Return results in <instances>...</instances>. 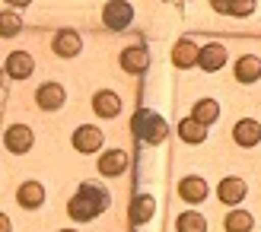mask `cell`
<instances>
[{"label":"cell","mask_w":261,"mask_h":232,"mask_svg":"<svg viewBox=\"0 0 261 232\" xmlns=\"http://www.w3.org/2000/svg\"><path fill=\"white\" fill-rule=\"evenodd\" d=\"M106 207H109L106 191H102L99 185H83L80 191H76V197L70 200L67 213L73 216V220H93V216H99Z\"/></svg>","instance_id":"obj_1"},{"label":"cell","mask_w":261,"mask_h":232,"mask_svg":"<svg viewBox=\"0 0 261 232\" xmlns=\"http://www.w3.org/2000/svg\"><path fill=\"white\" fill-rule=\"evenodd\" d=\"M130 127H134V134L140 140H147V143H160V140L166 137V121L156 111H150V108H140L134 114V121H130Z\"/></svg>","instance_id":"obj_2"},{"label":"cell","mask_w":261,"mask_h":232,"mask_svg":"<svg viewBox=\"0 0 261 232\" xmlns=\"http://www.w3.org/2000/svg\"><path fill=\"white\" fill-rule=\"evenodd\" d=\"M130 16H134L130 4H124V0H109L106 13H102V22H106L109 29H124V25L130 22Z\"/></svg>","instance_id":"obj_3"},{"label":"cell","mask_w":261,"mask_h":232,"mask_svg":"<svg viewBox=\"0 0 261 232\" xmlns=\"http://www.w3.org/2000/svg\"><path fill=\"white\" fill-rule=\"evenodd\" d=\"M73 147L80 153H96L102 147V131L99 127H80V131H73Z\"/></svg>","instance_id":"obj_4"},{"label":"cell","mask_w":261,"mask_h":232,"mask_svg":"<svg viewBox=\"0 0 261 232\" xmlns=\"http://www.w3.org/2000/svg\"><path fill=\"white\" fill-rule=\"evenodd\" d=\"M178 194H181V200H188V204H201V200L207 197V185H204V178H198V175L181 178Z\"/></svg>","instance_id":"obj_5"},{"label":"cell","mask_w":261,"mask_h":232,"mask_svg":"<svg viewBox=\"0 0 261 232\" xmlns=\"http://www.w3.org/2000/svg\"><path fill=\"white\" fill-rule=\"evenodd\" d=\"M32 147V131L25 124H13L7 131V150L10 153H25Z\"/></svg>","instance_id":"obj_6"},{"label":"cell","mask_w":261,"mask_h":232,"mask_svg":"<svg viewBox=\"0 0 261 232\" xmlns=\"http://www.w3.org/2000/svg\"><path fill=\"white\" fill-rule=\"evenodd\" d=\"M232 137H236L239 147H255L258 140H261V127H258V121H252V118H242V121L236 124V131H232Z\"/></svg>","instance_id":"obj_7"},{"label":"cell","mask_w":261,"mask_h":232,"mask_svg":"<svg viewBox=\"0 0 261 232\" xmlns=\"http://www.w3.org/2000/svg\"><path fill=\"white\" fill-rule=\"evenodd\" d=\"M127 169V153L124 150H112L106 156H99V172L102 175H121Z\"/></svg>","instance_id":"obj_8"},{"label":"cell","mask_w":261,"mask_h":232,"mask_svg":"<svg viewBox=\"0 0 261 232\" xmlns=\"http://www.w3.org/2000/svg\"><path fill=\"white\" fill-rule=\"evenodd\" d=\"M7 73L13 76V80H25V76L32 73V57L25 54V51H13V54L7 57Z\"/></svg>","instance_id":"obj_9"},{"label":"cell","mask_w":261,"mask_h":232,"mask_svg":"<svg viewBox=\"0 0 261 232\" xmlns=\"http://www.w3.org/2000/svg\"><path fill=\"white\" fill-rule=\"evenodd\" d=\"M217 194H220V200H223V204H229V207H232V204H239L245 197V182H242V178H223Z\"/></svg>","instance_id":"obj_10"},{"label":"cell","mask_w":261,"mask_h":232,"mask_svg":"<svg viewBox=\"0 0 261 232\" xmlns=\"http://www.w3.org/2000/svg\"><path fill=\"white\" fill-rule=\"evenodd\" d=\"M76 51H80V35H76L73 29H61L58 38H55V54H61V57H73Z\"/></svg>","instance_id":"obj_11"},{"label":"cell","mask_w":261,"mask_h":232,"mask_svg":"<svg viewBox=\"0 0 261 232\" xmlns=\"http://www.w3.org/2000/svg\"><path fill=\"white\" fill-rule=\"evenodd\" d=\"M35 99H38V105H42V108H61L64 105V89L58 83H45V86H38Z\"/></svg>","instance_id":"obj_12"},{"label":"cell","mask_w":261,"mask_h":232,"mask_svg":"<svg viewBox=\"0 0 261 232\" xmlns=\"http://www.w3.org/2000/svg\"><path fill=\"white\" fill-rule=\"evenodd\" d=\"M226 64V48L223 45H207V48H201V67L204 70H220Z\"/></svg>","instance_id":"obj_13"},{"label":"cell","mask_w":261,"mask_h":232,"mask_svg":"<svg viewBox=\"0 0 261 232\" xmlns=\"http://www.w3.org/2000/svg\"><path fill=\"white\" fill-rule=\"evenodd\" d=\"M175 67H191V64H201V48H194L191 42H178L172 51Z\"/></svg>","instance_id":"obj_14"},{"label":"cell","mask_w":261,"mask_h":232,"mask_svg":"<svg viewBox=\"0 0 261 232\" xmlns=\"http://www.w3.org/2000/svg\"><path fill=\"white\" fill-rule=\"evenodd\" d=\"M261 76V61L255 57V54H245L239 64H236V80H242V83H255Z\"/></svg>","instance_id":"obj_15"},{"label":"cell","mask_w":261,"mask_h":232,"mask_svg":"<svg viewBox=\"0 0 261 232\" xmlns=\"http://www.w3.org/2000/svg\"><path fill=\"white\" fill-rule=\"evenodd\" d=\"M147 64H150V54L143 48H127L124 54H121V67L130 70V73H140V70H147Z\"/></svg>","instance_id":"obj_16"},{"label":"cell","mask_w":261,"mask_h":232,"mask_svg":"<svg viewBox=\"0 0 261 232\" xmlns=\"http://www.w3.org/2000/svg\"><path fill=\"white\" fill-rule=\"evenodd\" d=\"M16 197H19L22 207H29V210H32V207H38V204L45 200V188L38 185V182H25V185L19 188V194H16Z\"/></svg>","instance_id":"obj_17"},{"label":"cell","mask_w":261,"mask_h":232,"mask_svg":"<svg viewBox=\"0 0 261 232\" xmlns=\"http://www.w3.org/2000/svg\"><path fill=\"white\" fill-rule=\"evenodd\" d=\"M93 108H96L99 114H106V118H115V114H118V108H121V99L115 96V93H96Z\"/></svg>","instance_id":"obj_18"},{"label":"cell","mask_w":261,"mask_h":232,"mask_svg":"<svg viewBox=\"0 0 261 232\" xmlns=\"http://www.w3.org/2000/svg\"><path fill=\"white\" fill-rule=\"evenodd\" d=\"M207 124H201L198 118H185L178 124V134H181V140H188V143H201V140L207 137V131H204Z\"/></svg>","instance_id":"obj_19"},{"label":"cell","mask_w":261,"mask_h":232,"mask_svg":"<svg viewBox=\"0 0 261 232\" xmlns=\"http://www.w3.org/2000/svg\"><path fill=\"white\" fill-rule=\"evenodd\" d=\"M252 213H245V210H232L226 216V232H252Z\"/></svg>","instance_id":"obj_20"},{"label":"cell","mask_w":261,"mask_h":232,"mask_svg":"<svg viewBox=\"0 0 261 232\" xmlns=\"http://www.w3.org/2000/svg\"><path fill=\"white\" fill-rule=\"evenodd\" d=\"M217 114H220V105L214 99H201L198 105H194V114L191 118H198L201 124H211V121H217Z\"/></svg>","instance_id":"obj_21"},{"label":"cell","mask_w":261,"mask_h":232,"mask_svg":"<svg viewBox=\"0 0 261 232\" xmlns=\"http://www.w3.org/2000/svg\"><path fill=\"white\" fill-rule=\"evenodd\" d=\"M178 232H207V220H204L201 213L188 210V213L178 216Z\"/></svg>","instance_id":"obj_22"},{"label":"cell","mask_w":261,"mask_h":232,"mask_svg":"<svg viewBox=\"0 0 261 232\" xmlns=\"http://www.w3.org/2000/svg\"><path fill=\"white\" fill-rule=\"evenodd\" d=\"M153 213H156L153 197H137L134 200V210H130V220H134V223H147Z\"/></svg>","instance_id":"obj_23"},{"label":"cell","mask_w":261,"mask_h":232,"mask_svg":"<svg viewBox=\"0 0 261 232\" xmlns=\"http://www.w3.org/2000/svg\"><path fill=\"white\" fill-rule=\"evenodd\" d=\"M252 10H255V0H232V4H229L232 16H249Z\"/></svg>","instance_id":"obj_24"},{"label":"cell","mask_w":261,"mask_h":232,"mask_svg":"<svg viewBox=\"0 0 261 232\" xmlns=\"http://www.w3.org/2000/svg\"><path fill=\"white\" fill-rule=\"evenodd\" d=\"M0 22H4V35H13L19 29V22H16V16H10V13H4V16H0Z\"/></svg>","instance_id":"obj_25"},{"label":"cell","mask_w":261,"mask_h":232,"mask_svg":"<svg viewBox=\"0 0 261 232\" xmlns=\"http://www.w3.org/2000/svg\"><path fill=\"white\" fill-rule=\"evenodd\" d=\"M211 4H214V10H220V13H229V4H232V0H211Z\"/></svg>","instance_id":"obj_26"},{"label":"cell","mask_w":261,"mask_h":232,"mask_svg":"<svg viewBox=\"0 0 261 232\" xmlns=\"http://www.w3.org/2000/svg\"><path fill=\"white\" fill-rule=\"evenodd\" d=\"M7 4H13V7H25L29 0H7Z\"/></svg>","instance_id":"obj_27"}]
</instances>
